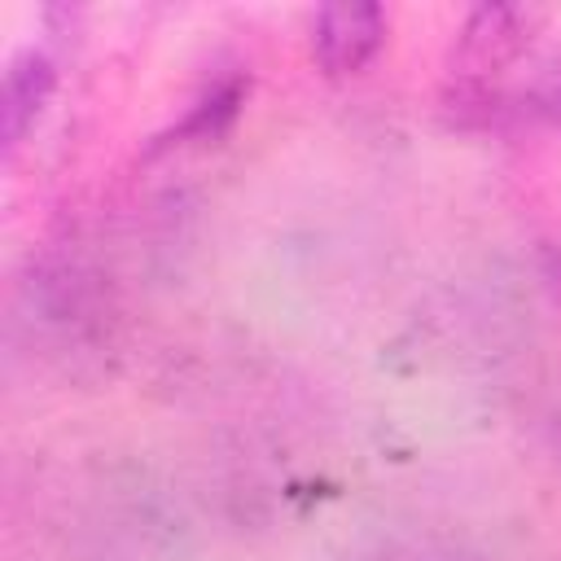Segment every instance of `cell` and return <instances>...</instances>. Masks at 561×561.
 <instances>
[{
  "label": "cell",
  "instance_id": "obj_2",
  "mask_svg": "<svg viewBox=\"0 0 561 561\" xmlns=\"http://www.w3.org/2000/svg\"><path fill=\"white\" fill-rule=\"evenodd\" d=\"M390 39V13L373 0H333L311 13V57L324 79L364 75Z\"/></svg>",
  "mask_w": 561,
  "mask_h": 561
},
{
  "label": "cell",
  "instance_id": "obj_1",
  "mask_svg": "<svg viewBox=\"0 0 561 561\" xmlns=\"http://www.w3.org/2000/svg\"><path fill=\"white\" fill-rule=\"evenodd\" d=\"M552 9L543 4H473L447 48V83L456 88H500L530 44L548 31Z\"/></svg>",
  "mask_w": 561,
  "mask_h": 561
},
{
  "label": "cell",
  "instance_id": "obj_3",
  "mask_svg": "<svg viewBox=\"0 0 561 561\" xmlns=\"http://www.w3.org/2000/svg\"><path fill=\"white\" fill-rule=\"evenodd\" d=\"M57 92V61L44 44H22L4 61L0 83V118H4V153H18V145L35 131L44 105Z\"/></svg>",
  "mask_w": 561,
  "mask_h": 561
},
{
  "label": "cell",
  "instance_id": "obj_4",
  "mask_svg": "<svg viewBox=\"0 0 561 561\" xmlns=\"http://www.w3.org/2000/svg\"><path fill=\"white\" fill-rule=\"evenodd\" d=\"M517 110H526L530 118L548 123V127H561V44L539 61V70L526 79L522 96H517Z\"/></svg>",
  "mask_w": 561,
  "mask_h": 561
}]
</instances>
